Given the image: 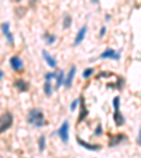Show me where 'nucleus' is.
Wrapping results in <instances>:
<instances>
[{"label": "nucleus", "instance_id": "f257e3e1", "mask_svg": "<svg viewBox=\"0 0 141 158\" xmlns=\"http://www.w3.org/2000/svg\"><path fill=\"white\" fill-rule=\"evenodd\" d=\"M27 121L31 126H35V127H44V126L47 124L44 111L41 110V109H31V110L28 111Z\"/></svg>", "mask_w": 141, "mask_h": 158}, {"label": "nucleus", "instance_id": "f03ea898", "mask_svg": "<svg viewBox=\"0 0 141 158\" xmlns=\"http://www.w3.org/2000/svg\"><path fill=\"white\" fill-rule=\"evenodd\" d=\"M13 121L14 117L13 113H10V111H4L3 115H0V134H3L7 130H10L11 126H13Z\"/></svg>", "mask_w": 141, "mask_h": 158}, {"label": "nucleus", "instance_id": "7ed1b4c3", "mask_svg": "<svg viewBox=\"0 0 141 158\" xmlns=\"http://www.w3.org/2000/svg\"><path fill=\"white\" fill-rule=\"evenodd\" d=\"M57 134L59 136V138L62 140V143L69 141V121L64 120V123L61 124V127L57 130Z\"/></svg>", "mask_w": 141, "mask_h": 158}, {"label": "nucleus", "instance_id": "20e7f679", "mask_svg": "<svg viewBox=\"0 0 141 158\" xmlns=\"http://www.w3.org/2000/svg\"><path fill=\"white\" fill-rule=\"evenodd\" d=\"M99 58H102V59H114V61H119L121 58V55H120V52L119 51H116V50H113V48H106V50L103 51L100 54V57Z\"/></svg>", "mask_w": 141, "mask_h": 158}, {"label": "nucleus", "instance_id": "39448f33", "mask_svg": "<svg viewBox=\"0 0 141 158\" xmlns=\"http://www.w3.org/2000/svg\"><path fill=\"white\" fill-rule=\"evenodd\" d=\"M79 107H81V110H79V116H78V120H76L78 124L82 123V121L87 117V115H89V110H87V107H86L83 96H81V99H79Z\"/></svg>", "mask_w": 141, "mask_h": 158}, {"label": "nucleus", "instance_id": "423d86ee", "mask_svg": "<svg viewBox=\"0 0 141 158\" xmlns=\"http://www.w3.org/2000/svg\"><path fill=\"white\" fill-rule=\"evenodd\" d=\"M10 67H11V69L16 72L24 71V62L18 55H13V57L10 58Z\"/></svg>", "mask_w": 141, "mask_h": 158}, {"label": "nucleus", "instance_id": "0eeeda50", "mask_svg": "<svg viewBox=\"0 0 141 158\" xmlns=\"http://www.w3.org/2000/svg\"><path fill=\"white\" fill-rule=\"evenodd\" d=\"M75 74H76V65H70V68L68 69V75L65 76V82H64V86L65 87H72V83H74V78Z\"/></svg>", "mask_w": 141, "mask_h": 158}, {"label": "nucleus", "instance_id": "6e6552de", "mask_svg": "<svg viewBox=\"0 0 141 158\" xmlns=\"http://www.w3.org/2000/svg\"><path fill=\"white\" fill-rule=\"evenodd\" d=\"M86 33H87V26H86V24H83V26L79 28V31H78L76 37H75L74 47H78V45H79V44H81L82 41L85 40V37H86Z\"/></svg>", "mask_w": 141, "mask_h": 158}, {"label": "nucleus", "instance_id": "1a4fd4ad", "mask_svg": "<svg viewBox=\"0 0 141 158\" xmlns=\"http://www.w3.org/2000/svg\"><path fill=\"white\" fill-rule=\"evenodd\" d=\"M76 143L79 145H82L83 148H86V150H91V151H99V150H102V145L100 144H91V143H86L85 140H82L81 137L76 138Z\"/></svg>", "mask_w": 141, "mask_h": 158}, {"label": "nucleus", "instance_id": "9d476101", "mask_svg": "<svg viewBox=\"0 0 141 158\" xmlns=\"http://www.w3.org/2000/svg\"><path fill=\"white\" fill-rule=\"evenodd\" d=\"M126 140H127V136L123 134V133H120V134L110 136V140H109V145H110V147H116V145H119L120 143L126 141Z\"/></svg>", "mask_w": 141, "mask_h": 158}, {"label": "nucleus", "instance_id": "9b49d317", "mask_svg": "<svg viewBox=\"0 0 141 158\" xmlns=\"http://www.w3.org/2000/svg\"><path fill=\"white\" fill-rule=\"evenodd\" d=\"M42 57H44V59H45V62L48 64V67H50V68H57L58 67L57 58L52 57V55H51L47 50H42Z\"/></svg>", "mask_w": 141, "mask_h": 158}, {"label": "nucleus", "instance_id": "f8f14e48", "mask_svg": "<svg viewBox=\"0 0 141 158\" xmlns=\"http://www.w3.org/2000/svg\"><path fill=\"white\" fill-rule=\"evenodd\" d=\"M2 31H3L4 37L7 38L9 44H11V45H13V44H14V37H13V34H11V31H10V24L7 23V21L2 24Z\"/></svg>", "mask_w": 141, "mask_h": 158}, {"label": "nucleus", "instance_id": "ddd939ff", "mask_svg": "<svg viewBox=\"0 0 141 158\" xmlns=\"http://www.w3.org/2000/svg\"><path fill=\"white\" fill-rule=\"evenodd\" d=\"M55 89H59L62 85H64V82H65V72H64V69H58L57 72H55Z\"/></svg>", "mask_w": 141, "mask_h": 158}, {"label": "nucleus", "instance_id": "4468645a", "mask_svg": "<svg viewBox=\"0 0 141 158\" xmlns=\"http://www.w3.org/2000/svg\"><path fill=\"white\" fill-rule=\"evenodd\" d=\"M14 86L20 92H27L28 89H30V83H28L26 79H16V81H14Z\"/></svg>", "mask_w": 141, "mask_h": 158}, {"label": "nucleus", "instance_id": "2eb2a0df", "mask_svg": "<svg viewBox=\"0 0 141 158\" xmlns=\"http://www.w3.org/2000/svg\"><path fill=\"white\" fill-rule=\"evenodd\" d=\"M113 120H114V124L117 126V127H120V126L124 124L126 119H124V116L120 113V110H114V113H113Z\"/></svg>", "mask_w": 141, "mask_h": 158}, {"label": "nucleus", "instance_id": "dca6fc26", "mask_svg": "<svg viewBox=\"0 0 141 158\" xmlns=\"http://www.w3.org/2000/svg\"><path fill=\"white\" fill-rule=\"evenodd\" d=\"M52 91H54V87H52V83L51 81H45L44 82V93L47 98H51L52 96Z\"/></svg>", "mask_w": 141, "mask_h": 158}, {"label": "nucleus", "instance_id": "f3484780", "mask_svg": "<svg viewBox=\"0 0 141 158\" xmlns=\"http://www.w3.org/2000/svg\"><path fill=\"white\" fill-rule=\"evenodd\" d=\"M44 40L47 41V44H50V45H52V44L57 41V35L55 34H44Z\"/></svg>", "mask_w": 141, "mask_h": 158}, {"label": "nucleus", "instance_id": "a211bd4d", "mask_svg": "<svg viewBox=\"0 0 141 158\" xmlns=\"http://www.w3.org/2000/svg\"><path fill=\"white\" fill-rule=\"evenodd\" d=\"M45 145H47V141H45V136H40V137H38V148H40L41 152L45 151Z\"/></svg>", "mask_w": 141, "mask_h": 158}, {"label": "nucleus", "instance_id": "6ab92c4d", "mask_svg": "<svg viewBox=\"0 0 141 158\" xmlns=\"http://www.w3.org/2000/svg\"><path fill=\"white\" fill-rule=\"evenodd\" d=\"M95 74V68H86V69H83V72H82V76L85 78V79H89L91 76H93Z\"/></svg>", "mask_w": 141, "mask_h": 158}, {"label": "nucleus", "instance_id": "aec40b11", "mask_svg": "<svg viewBox=\"0 0 141 158\" xmlns=\"http://www.w3.org/2000/svg\"><path fill=\"white\" fill-rule=\"evenodd\" d=\"M72 26V17L70 16H65L64 17V24H62V27L64 28H69Z\"/></svg>", "mask_w": 141, "mask_h": 158}, {"label": "nucleus", "instance_id": "412c9836", "mask_svg": "<svg viewBox=\"0 0 141 158\" xmlns=\"http://www.w3.org/2000/svg\"><path fill=\"white\" fill-rule=\"evenodd\" d=\"M113 107L114 110H120V96H116L113 99Z\"/></svg>", "mask_w": 141, "mask_h": 158}, {"label": "nucleus", "instance_id": "4be33fe9", "mask_svg": "<svg viewBox=\"0 0 141 158\" xmlns=\"http://www.w3.org/2000/svg\"><path fill=\"white\" fill-rule=\"evenodd\" d=\"M93 134H95V137H99V136L103 134V127H102V124L96 126V130H95Z\"/></svg>", "mask_w": 141, "mask_h": 158}, {"label": "nucleus", "instance_id": "5701e85b", "mask_svg": "<svg viewBox=\"0 0 141 158\" xmlns=\"http://www.w3.org/2000/svg\"><path fill=\"white\" fill-rule=\"evenodd\" d=\"M78 104H79V99H74L72 103H70V111H75L78 107Z\"/></svg>", "mask_w": 141, "mask_h": 158}, {"label": "nucleus", "instance_id": "b1692460", "mask_svg": "<svg viewBox=\"0 0 141 158\" xmlns=\"http://www.w3.org/2000/svg\"><path fill=\"white\" fill-rule=\"evenodd\" d=\"M44 78H45V81H51V82H52V79L55 78V72H47Z\"/></svg>", "mask_w": 141, "mask_h": 158}, {"label": "nucleus", "instance_id": "393cba45", "mask_svg": "<svg viewBox=\"0 0 141 158\" xmlns=\"http://www.w3.org/2000/svg\"><path fill=\"white\" fill-rule=\"evenodd\" d=\"M106 31H107V28H106V26H102V28H100V31H99V37H104L106 35Z\"/></svg>", "mask_w": 141, "mask_h": 158}, {"label": "nucleus", "instance_id": "a878e982", "mask_svg": "<svg viewBox=\"0 0 141 158\" xmlns=\"http://www.w3.org/2000/svg\"><path fill=\"white\" fill-rule=\"evenodd\" d=\"M137 144L141 145V126H140V130H138V134H137Z\"/></svg>", "mask_w": 141, "mask_h": 158}, {"label": "nucleus", "instance_id": "bb28decb", "mask_svg": "<svg viewBox=\"0 0 141 158\" xmlns=\"http://www.w3.org/2000/svg\"><path fill=\"white\" fill-rule=\"evenodd\" d=\"M4 78V72H3V69H0V81Z\"/></svg>", "mask_w": 141, "mask_h": 158}, {"label": "nucleus", "instance_id": "cd10ccee", "mask_svg": "<svg viewBox=\"0 0 141 158\" xmlns=\"http://www.w3.org/2000/svg\"><path fill=\"white\" fill-rule=\"evenodd\" d=\"M104 18H106V21H109V20H111V16H110V14H106V17H104Z\"/></svg>", "mask_w": 141, "mask_h": 158}]
</instances>
